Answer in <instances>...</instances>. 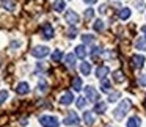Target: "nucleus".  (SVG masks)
<instances>
[{"instance_id": "obj_16", "label": "nucleus", "mask_w": 146, "mask_h": 127, "mask_svg": "<svg viewBox=\"0 0 146 127\" xmlns=\"http://www.w3.org/2000/svg\"><path fill=\"white\" fill-rule=\"evenodd\" d=\"M86 54H88V52H86V49H85V46L83 44H80V46H77L76 47V57H79V58H85L86 57Z\"/></svg>"}, {"instance_id": "obj_14", "label": "nucleus", "mask_w": 146, "mask_h": 127, "mask_svg": "<svg viewBox=\"0 0 146 127\" xmlns=\"http://www.w3.org/2000/svg\"><path fill=\"white\" fill-rule=\"evenodd\" d=\"M141 126V119L138 116H130L127 121V127H140Z\"/></svg>"}, {"instance_id": "obj_18", "label": "nucleus", "mask_w": 146, "mask_h": 127, "mask_svg": "<svg viewBox=\"0 0 146 127\" xmlns=\"http://www.w3.org/2000/svg\"><path fill=\"white\" fill-rule=\"evenodd\" d=\"M113 80L116 83H123L124 80H126V79H124V72H123V71H119V69L115 71V72H113Z\"/></svg>"}, {"instance_id": "obj_2", "label": "nucleus", "mask_w": 146, "mask_h": 127, "mask_svg": "<svg viewBox=\"0 0 146 127\" xmlns=\"http://www.w3.org/2000/svg\"><path fill=\"white\" fill-rule=\"evenodd\" d=\"M39 124L42 127H58L60 126V119L57 116H50V114H44L39 116Z\"/></svg>"}, {"instance_id": "obj_23", "label": "nucleus", "mask_w": 146, "mask_h": 127, "mask_svg": "<svg viewBox=\"0 0 146 127\" xmlns=\"http://www.w3.org/2000/svg\"><path fill=\"white\" fill-rule=\"evenodd\" d=\"M135 47L140 49V50H146V39L138 38V39L135 41Z\"/></svg>"}, {"instance_id": "obj_12", "label": "nucleus", "mask_w": 146, "mask_h": 127, "mask_svg": "<svg viewBox=\"0 0 146 127\" xmlns=\"http://www.w3.org/2000/svg\"><path fill=\"white\" fill-rule=\"evenodd\" d=\"M101 91L102 93H110L111 91V82L108 79H102L101 80Z\"/></svg>"}, {"instance_id": "obj_13", "label": "nucleus", "mask_w": 146, "mask_h": 127, "mask_svg": "<svg viewBox=\"0 0 146 127\" xmlns=\"http://www.w3.org/2000/svg\"><path fill=\"white\" fill-rule=\"evenodd\" d=\"M94 74H96V77H98V79L102 80L108 74V67L107 66H99V67H96V72Z\"/></svg>"}, {"instance_id": "obj_24", "label": "nucleus", "mask_w": 146, "mask_h": 127, "mask_svg": "<svg viewBox=\"0 0 146 127\" xmlns=\"http://www.w3.org/2000/svg\"><path fill=\"white\" fill-rule=\"evenodd\" d=\"M54 10L55 11H63L64 10V0H55L54 2Z\"/></svg>"}, {"instance_id": "obj_21", "label": "nucleus", "mask_w": 146, "mask_h": 127, "mask_svg": "<svg viewBox=\"0 0 146 127\" xmlns=\"http://www.w3.org/2000/svg\"><path fill=\"white\" fill-rule=\"evenodd\" d=\"M72 89H76V91L82 89V79L80 77H74L72 79Z\"/></svg>"}, {"instance_id": "obj_29", "label": "nucleus", "mask_w": 146, "mask_h": 127, "mask_svg": "<svg viewBox=\"0 0 146 127\" xmlns=\"http://www.w3.org/2000/svg\"><path fill=\"white\" fill-rule=\"evenodd\" d=\"M8 96H10V94H8V91H7V89H0V105H2L5 101H7V99H8Z\"/></svg>"}, {"instance_id": "obj_8", "label": "nucleus", "mask_w": 146, "mask_h": 127, "mask_svg": "<svg viewBox=\"0 0 146 127\" xmlns=\"http://www.w3.org/2000/svg\"><path fill=\"white\" fill-rule=\"evenodd\" d=\"M72 102H74V94H72L71 91L64 93V94L60 97V104H61V105H71Z\"/></svg>"}, {"instance_id": "obj_35", "label": "nucleus", "mask_w": 146, "mask_h": 127, "mask_svg": "<svg viewBox=\"0 0 146 127\" xmlns=\"http://www.w3.org/2000/svg\"><path fill=\"white\" fill-rule=\"evenodd\" d=\"M68 35H69V38H74V36L77 35V30L72 27V28H69V32H68Z\"/></svg>"}, {"instance_id": "obj_31", "label": "nucleus", "mask_w": 146, "mask_h": 127, "mask_svg": "<svg viewBox=\"0 0 146 127\" xmlns=\"http://www.w3.org/2000/svg\"><path fill=\"white\" fill-rule=\"evenodd\" d=\"M99 55H101V47H99V46H93V49H91V57L96 58V57H99Z\"/></svg>"}, {"instance_id": "obj_27", "label": "nucleus", "mask_w": 146, "mask_h": 127, "mask_svg": "<svg viewBox=\"0 0 146 127\" xmlns=\"http://www.w3.org/2000/svg\"><path fill=\"white\" fill-rule=\"evenodd\" d=\"M76 105H77V108H85L86 105H88L86 97H79V99H77V102H76Z\"/></svg>"}, {"instance_id": "obj_1", "label": "nucleus", "mask_w": 146, "mask_h": 127, "mask_svg": "<svg viewBox=\"0 0 146 127\" xmlns=\"http://www.w3.org/2000/svg\"><path fill=\"white\" fill-rule=\"evenodd\" d=\"M130 107H132V102L129 101V99H124V101L119 102V105H118L116 108H115L113 111V118L118 121H121L124 116H126V113L130 110Z\"/></svg>"}, {"instance_id": "obj_19", "label": "nucleus", "mask_w": 146, "mask_h": 127, "mask_svg": "<svg viewBox=\"0 0 146 127\" xmlns=\"http://www.w3.org/2000/svg\"><path fill=\"white\" fill-rule=\"evenodd\" d=\"M118 17H119L121 21H126L130 17V10L129 8H123V10H119V13H118Z\"/></svg>"}, {"instance_id": "obj_10", "label": "nucleus", "mask_w": 146, "mask_h": 127, "mask_svg": "<svg viewBox=\"0 0 146 127\" xmlns=\"http://www.w3.org/2000/svg\"><path fill=\"white\" fill-rule=\"evenodd\" d=\"M16 91H17V94H27V93L30 91L29 83H27V82H21V83H17Z\"/></svg>"}, {"instance_id": "obj_17", "label": "nucleus", "mask_w": 146, "mask_h": 127, "mask_svg": "<svg viewBox=\"0 0 146 127\" xmlns=\"http://www.w3.org/2000/svg\"><path fill=\"white\" fill-rule=\"evenodd\" d=\"M105 108H107V102H96V104H94V113L96 114L104 113Z\"/></svg>"}, {"instance_id": "obj_6", "label": "nucleus", "mask_w": 146, "mask_h": 127, "mask_svg": "<svg viewBox=\"0 0 146 127\" xmlns=\"http://www.w3.org/2000/svg\"><path fill=\"white\" fill-rule=\"evenodd\" d=\"M85 94H86V97H88L91 102H94V104L99 101V93L96 91L93 86H85Z\"/></svg>"}, {"instance_id": "obj_3", "label": "nucleus", "mask_w": 146, "mask_h": 127, "mask_svg": "<svg viewBox=\"0 0 146 127\" xmlns=\"http://www.w3.org/2000/svg\"><path fill=\"white\" fill-rule=\"evenodd\" d=\"M49 47H46V46H35V47L32 49V55L35 58H44L49 55Z\"/></svg>"}, {"instance_id": "obj_5", "label": "nucleus", "mask_w": 146, "mask_h": 127, "mask_svg": "<svg viewBox=\"0 0 146 127\" xmlns=\"http://www.w3.org/2000/svg\"><path fill=\"white\" fill-rule=\"evenodd\" d=\"M145 61H146V58L143 57V55H133V57L130 58V63H132V66L135 67V69H141V67L145 66Z\"/></svg>"}, {"instance_id": "obj_4", "label": "nucleus", "mask_w": 146, "mask_h": 127, "mask_svg": "<svg viewBox=\"0 0 146 127\" xmlns=\"http://www.w3.org/2000/svg\"><path fill=\"white\" fill-rule=\"evenodd\" d=\"M63 122L66 124V126H77V124L80 122V118H79V114H77V113L71 111V113H68V116L64 118Z\"/></svg>"}, {"instance_id": "obj_32", "label": "nucleus", "mask_w": 146, "mask_h": 127, "mask_svg": "<svg viewBox=\"0 0 146 127\" xmlns=\"http://www.w3.org/2000/svg\"><path fill=\"white\" fill-rule=\"evenodd\" d=\"M119 96H121V93H119V91H115V93H111V94L108 96V101H107V102H115L118 97H119Z\"/></svg>"}, {"instance_id": "obj_11", "label": "nucleus", "mask_w": 146, "mask_h": 127, "mask_svg": "<svg viewBox=\"0 0 146 127\" xmlns=\"http://www.w3.org/2000/svg\"><path fill=\"white\" fill-rule=\"evenodd\" d=\"M83 121H85L86 126H93L94 124V113L93 111H85L83 113Z\"/></svg>"}, {"instance_id": "obj_37", "label": "nucleus", "mask_w": 146, "mask_h": 127, "mask_svg": "<svg viewBox=\"0 0 146 127\" xmlns=\"http://www.w3.org/2000/svg\"><path fill=\"white\" fill-rule=\"evenodd\" d=\"M141 32H143V35L146 36V25H145V27H141Z\"/></svg>"}, {"instance_id": "obj_26", "label": "nucleus", "mask_w": 146, "mask_h": 127, "mask_svg": "<svg viewBox=\"0 0 146 127\" xmlns=\"http://www.w3.org/2000/svg\"><path fill=\"white\" fill-rule=\"evenodd\" d=\"M93 41H94V36H93V35H82V42H83V46H85V44H91Z\"/></svg>"}, {"instance_id": "obj_9", "label": "nucleus", "mask_w": 146, "mask_h": 127, "mask_svg": "<svg viewBox=\"0 0 146 127\" xmlns=\"http://www.w3.org/2000/svg\"><path fill=\"white\" fill-rule=\"evenodd\" d=\"M54 35H55L54 27L49 25V24H46V25L42 27V36H44V39H52V38H54Z\"/></svg>"}, {"instance_id": "obj_36", "label": "nucleus", "mask_w": 146, "mask_h": 127, "mask_svg": "<svg viewBox=\"0 0 146 127\" xmlns=\"http://www.w3.org/2000/svg\"><path fill=\"white\" fill-rule=\"evenodd\" d=\"M98 0H83V3H86V5H93V3H96Z\"/></svg>"}, {"instance_id": "obj_7", "label": "nucleus", "mask_w": 146, "mask_h": 127, "mask_svg": "<svg viewBox=\"0 0 146 127\" xmlns=\"http://www.w3.org/2000/svg\"><path fill=\"white\" fill-rule=\"evenodd\" d=\"M64 19H66V22H68V24H71V25H76V24L79 22V19H80V17L77 16V13H76V11L68 10V11H66V14H64Z\"/></svg>"}, {"instance_id": "obj_25", "label": "nucleus", "mask_w": 146, "mask_h": 127, "mask_svg": "<svg viewBox=\"0 0 146 127\" xmlns=\"http://www.w3.org/2000/svg\"><path fill=\"white\" fill-rule=\"evenodd\" d=\"M47 88H49L47 82H46L44 79H41V80H39V83H38V89H39L41 93H46V91H47Z\"/></svg>"}, {"instance_id": "obj_20", "label": "nucleus", "mask_w": 146, "mask_h": 127, "mask_svg": "<svg viewBox=\"0 0 146 127\" xmlns=\"http://www.w3.org/2000/svg\"><path fill=\"white\" fill-rule=\"evenodd\" d=\"M93 30H94V32H104V22H102L101 19H96L94 22H93Z\"/></svg>"}, {"instance_id": "obj_28", "label": "nucleus", "mask_w": 146, "mask_h": 127, "mask_svg": "<svg viewBox=\"0 0 146 127\" xmlns=\"http://www.w3.org/2000/svg\"><path fill=\"white\" fill-rule=\"evenodd\" d=\"M61 58H63V52H61V50H55L54 54H52V60H54L55 63H57V61H60Z\"/></svg>"}, {"instance_id": "obj_15", "label": "nucleus", "mask_w": 146, "mask_h": 127, "mask_svg": "<svg viewBox=\"0 0 146 127\" xmlns=\"http://www.w3.org/2000/svg\"><path fill=\"white\" fill-rule=\"evenodd\" d=\"M80 72H82L83 75H90V72H91V64H90L88 61H82V63H80Z\"/></svg>"}, {"instance_id": "obj_34", "label": "nucleus", "mask_w": 146, "mask_h": 127, "mask_svg": "<svg viewBox=\"0 0 146 127\" xmlns=\"http://www.w3.org/2000/svg\"><path fill=\"white\" fill-rule=\"evenodd\" d=\"M138 83L141 86H146V75H141V77H138Z\"/></svg>"}, {"instance_id": "obj_33", "label": "nucleus", "mask_w": 146, "mask_h": 127, "mask_svg": "<svg viewBox=\"0 0 146 127\" xmlns=\"http://www.w3.org/2000/svg\"><path fill=\"white\" fill-rule=\"evenodd\" d=\"M93 16H94V10H91V8H88V10L85 11V19H91Z\"/></svg>"}, {"instance_id": "obj_30", "label": "nucleus", "mask_w": 146, "mask_h": 127, "mask_svg": "<svg viewBox=\"0 0 146 127\" xmlns=\"http://www.w3.org/2000/svg\"><path fill=\"white\" fill-rule=\"evenodd\" d=\"M3 7L7 8V10L13 11L14 10V2H13V0H3Z\"/></svg>"}, {"instance_id": "obj_22", "label": "nucleus", "mask_w": 146, "mask_h": 127, "mask_svg": "<svg viewBox=\"0 0 146 127\" xmlns=\"http://www.w3.org/2000/svg\"><path fill=\"white\" fill-rule=\"evenodd\" d=\"M64 61H66L68 66L72 67L74 64H76V55H74V54H68L66 57H64Z\"/></svg>"}]
</instances>
